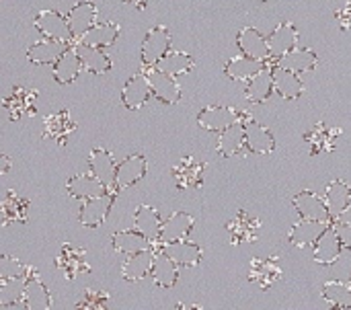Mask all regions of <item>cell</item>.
Wrapping results in <instances>:
<instances>
[{
  "instance_id": "603a6c76",
  "label": "cell",
  "mask_w": 351,
  "mask_h": 310,
  "mask_svg": "<svg viewBox=\"0 0 351 310\" xmlns=\"http://www.w3.org/2000/svg\"><path fill=\"white\" fill-rule=\"evenodd\" d=\"M72 43H64V41H56V39H49V37H43L41 41L33 43L29 49H27V58L31 64H37V66H43V64H56L60 60V56L70 47Z\"/></svg>"
},
{
  "instance_id": "d590c367",
  "label": "cell",
  "mask_w": 351,
  "mask_h": 310,
  "mask_svg": "<svg viewBox=\"0 0 351 310\" xmlns=\"http://www.w3.org/2000/svg\"><path fill=\"white\" fill-rule=\"evenodd\" d=\"M111 243H113V249L117 253H123V255H134V253L152 249V243L144 235H140L136 228H132V230H117L111 237Z\"/></svg>"
},
{
  "instance_id": "d6a6232c",
  "label": "cell",
  "mask_w": 351,
  "mask_h": 310,
  "mask_svg": "<svg viewBox=\"0 0 351 310\" xmlns=\"http://www.w3.org/2000/svg\"><path fill=\"white\" fill-rule=\"evenodd\" d=\"M267 62H261V60H255V58H249V56H237V58H230L224 66V72L226 76H230L232 80H239V82H249L257 72H261L265 68Z\"/></svg>"
},
{
  "instance_id": "d6986e66",
  "label": "cell",
  "mask_w": 351,
  "mask_h": 310,
  "mask_svg": "<svg viewBox=\"0 0 351 310\" xmlns=\"http://www.w3.org/2000/svg\"><path fill=\"white\" fill-rule=\"evenodd\" d=\"M237 45L239 49L249 56V58H255V60H261V62H271L269 60V45H267V39L255 29V27H245L239 31L237 35Z\"/></svg>"
},
{
  "instance_id": "f6af8a7d",
  "label": "cell",
  "mask_w": 351,
  "mask_h": 310,
  "mask_svg": "<svg viewBox=\"0 0 351 310\" xmlns=\"http://www.w3.org/2000/svg\"><path fill=\"white\" fill-rule=\"evenodd\" d=\"M29 270H31L29 265L21 263L14 257L4 255L0 259V280H6V278H27L29 276Z\"/></svg>"
},
{
  "instance_id": "5bb4252c",
  "label": "cell",
  "mask_w": 351,
  "mask_h": 310,
  "mask_svg": "<svg viewBox=\"0 0 351 310\" xmlns=\"http://www.w3.org/2000/svg\"><path fill=\"white\" fill-rule=\"evenodd\" d=\"M117 165L113 154L105 148H93L90 150V156H88V167H90V173L95 177H99L109 191H117L115 189V173H117ZM119 193V191H117Z\"/></svg>"
},
{
  "instance_id": "74e56055",
  "label": "cell",
  "mask_w": 351,
  "mask_h": 310,
  "mask_svg": "<svg viewBox=\"0 0 351 310\" xmlns=\"http://www.w3.org/2000/svg\"><path fill=\"white\" fill-rule=\"evenodd\" d=\"M31 202L14 191H8L2 200L0 212H2V224L8 226L10 222H25L27 220V212H29Z\"/></svg>"
},
{
  "instance_id": "9c48e42d",
  "label": "cell",
  "mask_w": 351,
  "mask_h": 310,
  "mask_svg": "<svg viewBox=\"0 0 351 310\" xmlns=\"http://www.w3.org/2000/svg\"><path fill=\"white\" fill-rule=\"evenodd\" d=\"M228 235H230V243L234 247L245 245V243H255L259 239L261 232V222L257 218H253L249 212L239 210V214L228 222Z\"/></svg>"
},
{
  "instance_id": "8fae6325",
  "label": "cell",
  "mask_w": 351,
  "mask_h": 310,
  "mask_svg": "<svg viewBox=\"0 0 351 310\" xmlns=\"http://www.w3.org/2000/svg\"><path fill=\"white\" fill-rule=\"evenodd\" d=\"M267 45H269V60L278 62L280 58L290 53L294 47H298V31H296V27L290 21L282 23L267 37Z\"/></svg>"
},
{
  "instance_id": "4fadbf2b",
  "label": "cell",
  "mask_w": 351,
  "mask_h": 310,
  "mask_svg": "<svg viewBox=\"0 0 351 310\" xmlns=\"http://www.w3.org/2000/svg\"><path fill=\"white\" fill-rule=\"evenodd\" d=\"M148 171V163L142 154H132L125 160H121L117 165V173H115V189L123 191L136 183H140L144 179Z\"/></svg>"
},
{
  "instance_id": "8992f818",
  "label": "cell",
  "mask_w": 351,
  "mask_h": 310,
  "mask_svg": "<svg viewBox=\"0 0 351 310\" xmlns=\"http://www.w3.org/2000/svg\"><path fill=\"white\" fill-rule=\"evenodd\" d=\"M294 210L300 214V218L319 220L325 224H335V218L329 210V204L325 198L317 195L315 191H300L294 198Z\"/></svg>"
},
{
  "instance_id": "277c9868",
  "label": "cell",
  "mask_w": 351,
  "mask_h": 310,
  "mask_svg": "<svg viewBox=\"0 0 351 310\" xmlns=\"http://www.w3.org/2000/svg\"><path fill=\"white\" fill-rule=\"evenodd\" d=\"M146 76L150 80L152 97H156L165 105H177L181 101V86L177 84V76L160 70L158 66H150L146 70Z\"/></svg>"
},
{
  "instance_id": "2e32d148",
  "label": "cell",
  "mask_w": 351,
  "mask_h": 310,
  "mask_svg": "<svg viewBox=\"0 0 351 310\" xmlns=\"http://www.w3.org/2000/svg\"><path fill=\"white\" fill-rule=\"evenodd\" d=\"M23 309H51V294H49L47 286L41 282V278H39V274H37L35 267H31L29 270V276H27V286H25V296H23Z\"/></svg>"
},
{
  "instance_id": "60d3db41",
  "label": "cell",
  "mask_w": 351,
  "mask_h": 310,
  "mask_svg": "<svg viewBox=\"0 0 351 310\" xmlns=\"http://www.w3.org/2000/svg\"><path fill=\"white\" fill-rule=\"evenodd\" d=\"M117 37H119V25L111 23V21H105V23H97L76 43H86V45H95V47H107V45H113Z\"/></svg>"
},
{
  "instance_id": "836d02e7",
  "label": "cell",
  "mask_w": 351,
  "mask_h": 310,
  "mask_svg": "<svg viewBox=\"0 0 351 310\" xmlns=\"http://www.w3.org/2000/svg\"><path fill=\"white\" fill-rule=\"evenodd\" d=\"M276 93V84H274V74H271V66H265L261 72H257L249 82H247V99L251 103H265L271 95Z\"/></svg>"
},
{
  "instance_id": "ba28073f",
  "label": "cell",
  "mask_w": 351,
  "mask_h": 310,
  "mask_svg": "<svg viewBox=\"0 0 351 310\" xmlns=\"http://www.w3.org/2000/svg\"><path fill=\"white\" fill-rule=\"evenodd\" d=\"M56 265H58V270L62 272V276H64L68 282H72V280H76L78 276L90 272V265H88V261H86V251H84V249H78V247H74V245H70V243H66V245L62 247V253H60V257L56 259Z\"/></svg>"
},
{
  "instance_id": "681fc988",
  "label": "cell",
  "mask_w": 351,
  "mask_h": 310,
  "mask_svg": "<svg viewBox=\"0 0 351 310\" xmlns=\"http://www.w3.org/2000/svg\"><path fill=\"white\" fill-rule=\"evenodd\" d=\"M125 2H128V4H132V6H134V8H138V10H144V8L148 6V2H150V0H125Z\"/></svg>"
},
{
  "instance_id": "4dcf8cb0",
  "label": "cell",
  "mask_w": 351,
  "mask_h": 310,
  "mask_svg": "<svg viewBox=\"0 0 351 310\" xmlns=\"http://www.w3.org/2000/svg\"><path fill=\"white\" fill-rule=\"evenodd\" d=\"M339 136H341V128H329L323 121H319L311 132H306L304 140L311 146V154H323L335 148V140Z\"/></svg>"
},
{
  "instance_id": "f907efd6",
  "label": "cell",
  "mask_w": 351,
  "mask_h": 310,
  "mask_svg": "<svg viewBox=\"0 0 351 310\" xmlns=\"http://www.w3.org/2000/svg\"><path fill=\"white\" fill-rule=\"evenodd\" d=\"M0 163H2L0 173H2V175H4V173H8V169H10V158H8L6 154H2V156H0Z\"/></svg>"
},
{
  "instance_id": "cb8c5ba5",
  "label": "cell",
  "mask_w": 351,
  "mask_h": 310,
  "mask_svg": "<svg viewBox=\"0 0 351 310\" xmlns=\"http://www.w3.org/2000/svg\"><path fill=\"white\" fill-rule=\"evenodd\" d=\"M271 74H274V84H276V93L288 101H294L302 95L304 84L300 80V74L280 66V64H271Z\"/></svg>"
},
{
  "instance_id": "6da1fadb",
  "label": "cell",
  "mask_w": 351,
  "mask_h": 310,
  "mask_svg": "<svg viewBox=\"0 0 351 310\" xmlns=\"http://www.w3.org/2000/svg\"><path fill=\"white\" fill-rule=\"evenodd\" d=\"M241 119L247 123L251 121V115H245V111H239L234 107H224V105H210L197 113V126L208 132H222Z\"/></svg>"
},
{
  "instance_id": "d4e9b609",
  "label": "cell",
  "mask_w": 351,
  "mask_h": 310,
  "mask_svg": "<svg viewBox=\"0 0 351 310\" xmlns=\"http://www.w3.org/2000/svg\"><path fill=\"white\" fill-rule=\"evenodd\" d=\"M193 216L187 212H173L165 222L160 230V243H175V241H185L191 230H193Z\"/></svg>"
},
{
  "instance_id": "9a60e30c",
  "label": "cell",
  "mask_w": 351,
  "mask_h": 310,
  "mask_svg": "<svg viewBox=\"0 0 351 310\" xmlns=\"http://www.w3.org/2000/svg\"><path fill=\"white\" fill-rule=\"evenodd\" d=\"M66 191H68V195L72 200L86 202V200H93L97 195L107 193L109 189H107V185L99 177L88 173V175H74V177H70L68 183H66Z\"/></svg>"
},
{
  "instance_id": "f5cc1de1",
  "label": "cell",
  "mask_w": 351,
  "mask_h": 310,
  "mask_svg": "<svg viewBox=\"0 0 351 310\" xmlns=\"http://www.w3.org/2000/svg\"><path fill=\"white\" fill-rule=\"evenodd\" d=\"M350 284H351V278H350Z\"/></svg>"
},
{
  "instance_id": "ac0fdd59",
  "label": "cell",
  "mask_w": 351,
  "mask_h": 310,
  "mask_svg": "<svg viewBox=\"0 0 351 310\" xmlns=\"http://www.w3.org/2000/svg\"><path fill=\"white\" fill-rule=\"evenodd\" d=\"M341 251H343V245H341V239L337 235V228L335 224H331L323 235L321 239L315 243V251H313V259L321 265H333L339 257H341Z\"/></svg>"
},
{
  "instance_id": "c3c4849f",
  "label": "cell",
  "mask_w": 351,
  "mask_h": 310,
  "mask_svg": "<svg viewBox=\"0 0 351 310\" xmlns=\"http://www.w3.org/2000/svg\"><path fill=\"white\" fill-rule=\"evenodd\" d=\"M337 21L343 31H351V0L346 2V6L341 10H337Z\"/></svg>"
},
{
  "instance_id": "7a4b0ae2",
  "label": "cell",
  "mask_w": 351,
  "mask_h": 310,
  "mask_svg": "<svg viewBox=\"0 0 351 310\" xmlns=\"http://www.w3.org/2000/svg\"><path fill=\"white\" fill-rule=\"evenodd\" d=\"M169 51H171V33L167 27L158 25V27L150 29L142 41V49H140L142 64L146 68L156 66Z\"/></svg>"
},
{
  "instance_id": "4316f807",
  "label": "cell",
  "mask_w": 351,
  "mask_h": 310,
  "mask_svg": "<svg viewBox=\"0 0 351 310\" xmlns=\"http://www.w3.org/2000/svg\"><path fill=\"white\" fill-rule=\"evenodd\" d=\"M76 123L70 117V111H58L43 119V140H53L60 146L68 142V136L74 132Z\"/></svg>"
},
{
  "instance_id": "3957f363",
  "label": "cell",
  "mask_w": 351,
  "mask_h": 310,
  "mask_svg": "<svg viewBox=\"0 0 351 310\" xmlns=\"http://www.w3.org/2000/svg\"><path fill=\"white\" fill-rule=\"evenodd\" d=\"M33 27L43 37H49V39H56V41H64V43L74 41L70 25H68V16H64L58 10H41V12H37V16L33 19Z\"/></svg>"
},
{
  "instance_id": "7bdbcfd3",
  "label": "cell",
  "mask_w": 351,
  "mask_h": 310,
  "mask_svg": "<svg viewBox=\"0 0 351 310\" xmlns=\"http://www.w3.org/2000/svg\"><path fill=\"white\" fill-rule=\"evenodd\" d=\"M156 66L160 70L173 74V76H183V74H187V72L193 70L195 60L189 53H185V51H169Z\"/></svg>"
},
{
  "instance_id": "bcb514c9",
  "label": "cell",
  "mask_w": 351,
  "mask_h": 310,
  "mask_svg": "<svg viewBox=\"0 0 351 310\" xmlns=\"http://www.w3.org/2000/svg\"><path fill=\"white\" fill-rule=\"evenodd\" d=\"M109 305V294L107 292H95V290H86L82 300L76 305V309L82 310H103Z\"/></svg>"
},
{
  "instance_id": "f35d334b",
  "label": "cell",
  "mask_w": 351,
  "mask_h": 310,
  "mask_svg": "<svg viewBox=\"0 0 351 310\" xmlns=\"http://www.w3.org/2000/svg\"><path fill=\"white\" fill-rule=\"evenodd\" d=\"M319 58L313 49H306V47H294L290 53H286L284 58H280L276 64L296 72V74H302V72H308V70H315Z\"/></svg>"
},
{
  "instance_id": "5b68a950",
  "label": "cell",
  "mask_w": 351,
  "mask_h": 310,
  "mask_svg": "<svg viewBox=\"0 0 351 310\" xmlns=\"http://www.w3.org/2000/svg\"><path fill=\"white\" fill-rule=\"evenodd\" d=\"M115 198H117V191H107L103 195H97L93 200L82 202L80 216H78L80 224L86 228H99L107 220V216L115 204Z\"/></svg>"
},
{
  "instance_id": "7c38bea8",
  "label": "cell",
  "mask_w": 351,
  "mask_h": 310,
  "mask_svg": "<svg viewBox=\"0 0 351 310\" xmlns=\"http://www.w3.org/2000/svg\"><path fill=\"white\" fill-rule=\"evenodd\" d=\"M152 97V88H150V80L144 74H134L132 78H128V82L121 88V103L125 105V109L130 111H138L144 107V103Z\"/></svg>"
},
{
  "instance_id": "30bf717a",
  "label": "cell",
  "mask_w": 351,
  "mask_h": 310,
  "mask_svg": "<svg viewBox=\"0 0 351 310\" xmlns=\"http://www.w3.org/2000/svg\"><path fill=\"white\" fill-rule=\"evenodd\" d=\"M154 265L150 272V278L154 280L156 286L160 288H173L179 280V263L162 249V245L158 243V247H154Z\"/></svg>"
},
{
  "instance_id": "b9f144b4",
  "label": "cell",
  "mask_w": 351,
  "mask_h": 310,
  "mask_svg": "<svg viewBox=\"0 0 351 310\" xmlns=\"http://www.w3.org/2000/svg\"><path fill=\"white\" fill-rule=\"evenodd\" d=\"M25 286H27V278L0 280V307H4V309L19 307V305L23 307Z\"/></svg>"
},
{
  "instance_id": "e575fe53",
  "label": "cell",
  "mask_w": 351,
  "mask_h": 310,
  "mask_svg": "<svg viewBox=\"0 0 351 310\" xmlns=\"http://www.w3.org/2000/svg\"><path fill=\"white\" fill-rule=\"evenodd\" d=\"M245 148V121H237L230 128L222 130L218 136V152L224 158H230L234 154H239Z\"/></svg>"
},
{
  "instance_id": "52a82bcc",
  "label": "cell",
  "mask_w": 351,
  "mask_h": 310,
  "mask_svg": "<svg viewBox=\"0 0 351 310\" xmlns=\"http://www.w3.org/2000/svg\"><path fill=\"white\" fill-rule=\"evenodd\" d=\"M66 16H68L70 31H72V39L76 43L80 37H84L99 23V8H97L95 2L82 0V2L74 4Z\"/></svg>"
},
{
  "instance_id": "44dd1931",
  "label": "cell",
  "mask_w": 351,
  "mask_h": 310,
  "mask_svg": "<svg viewBox=\"0 0 351 310\" xmlns=\"http://www.w3.org/2000/svg\"><path fill=\"white\" fill-rule=\"evenodd\" d=\"M35 99H37L35 88L14 86L12 93L4 99V109H6L10 119H19L23 115H33L35 113Z\"/></svg>"
},
{
  "instance_id": "ab89813d",
  "label": "cell",
  "mask_w": 351,
  "mask_h": 310,
  "mask_svg": "<svg viewBox=\"0 0 351 310\" xmlns=\"http://www.w3.org/2000/svg\"><path fill=\"white\" fill-rule=\"evenodd\" d=\"M325 200L329 204V210L333 214L335 220H339V216L343 214V210L351 204V187L341 181V179H335L327 185V193H325Z\"/></svg>"
},
{
  "instance_id": "7dc6e473",
  "label": "cell",
  "mask_w": 351,
  "mask_h": 310,
  "mask_svg": "<svg viewBox=\"0 0 351 310\" xmlns=\"http://www.w3.org/2000/svg\"><path fill=\"white\" fill-rule=\"evenodd\" d=\"M335 228H337V235H339V239H341L343 249L351 251V224L337 220V222H335Z\"/></svg>"
},
{
  "instance_id": "ffe728a7",
  "label": "cell",
  "mask_w": 351,
  "mask_h": 310,
  "mask_svg": "<svg viewBox=\"0 0 351 310\" xmlns=\"http://www.w3.org/2000/svg\"><path fill=\"white\" fill-rule=\"evenodd\" d=\"M154 247L134 253V255H125V261L121 263V276L128 282H140L144 278L150 276L152 265H154Z\"/></svg>"
},
{
  "instance_id": "ee69618b",
  "label": "cell",
  "mask_w": 351,
  "mask_h": 310,
  "mask_svg": "<svg viewBox=\"0 0 351 310\" xmlns=\"http://www.w3.org/2000/svg\"><path fill=\"white\" fill-rule=\"evenodd\" d=\"M323 298L329 302V307L335 309H351V284H343L337 280H331L323 286Z\"/></svg>"
},
{
  "instance_id": "7402d4cb",
  "label": "cell",
  "mask_w": 351,
  "mask_h": 310,
  "mask_svg": "<svg viewBox=\"0 0 351 310\" xmlns=\"http://www.w3.org/2000/svg\"><path fill=\"white\" fill-rule=\"evenodd\" d=\"M245 148L253 154H269L276 150V138L267 128L251 119L245 123Z\"/></svg>"
},
{
  "instance_id": "f1b7e54d",
  "label": "cell",
  "mask_w": 351,
  "mask_h": 310,
  "mask_svg": "<svg viewBox=\"0 0 351 310\" xmlns=\"http://www.w3.org/2000/svg\"><path fill=\"white\" fill-rule=\"evenodd\" d=\"M249 280L257 286H261L263 290L271 288L274 284H278L282 280V267L278 263L276 257L269 259H259L255 257L249 270Z\"/></svg>"
},
{
  "instance_id": "e0dca14e",
  "label": "cell",
  "mask_w": 351,
  "mask_h": 310,
  "mask_svg": "<svg viewBox=\"0 0 351 310\" xmlns=\"http://www.w3.org/2000/svg\"><path fill=\"white\" fill-rule=\"evenodd\" d=\"M173 179H175V185L179 189H195V187H202V183H204V163L197 160V158H193V156L181 158L173 167Z\"/></svg>"
},
{
  "instance_id": "f546056e",
  "label": "cell",
  "mask_w": 351,
  "mask_h": 310,
  "mask_svg": "<svg viewBox=\"0 0 351 310\" xmlns=\"http://www.w3.org/2000/svg\"><path fill=\"white\" fill-rule=\"evenodd\" d=\"M80 70H82V62H80V56L76 51V45L72 43L60 56V60L53 64V78L60 84H70V82H74L78 78Z\"/></svg>"
},
{
  "instance_id": "484cf974",
  "label": "cell",
  "mask_w": 351,
  "mask_h": 310,
  "mask_svg": "<svg viewBox=\"0 0 351 310\" xmlns=\"http://www.w3.org/2000/svg\"><path fill=\"white\" fill-rule=\"evenodd\" d=\"M331 224L319 222V220H308V218H300V222H296L288 235L290 245L294 247H315V243L321 239V235L329 228Z\"/></svg>"
},
{
  "instance_id": "816d5d0a",
  "label": "cell",
  "mask_w": 351,
  "mask_h": 310,
  "mask_svg": "<svg viewBox=\"0 0 351 310\" xmlns=\"http://www.w3.org/2000/svg\"><path fill=\"white\" fill-rule=\"evenodd\" d=\"M339 220H341V222H348V224H351V204L348 206V208H346V210H343V214L339 216Z\"/></svg>"
},
{
  "instance_id": "8d00e7d4",
  "label": "cell",
  "mask_w": 351,
  "mask_h": 310,
  "mask_svg": "<svg viewBox=\"0 0 351 310\" xmlns=\"http://www.w3.org/2000/svg\"><path fill=\"white\" fill-rule=\"evenodd\" d=\"M162 245V243H160ZM162 249L181 265V267H195L202 261V247L195 243L185 241H175V243H165Z\"/></svg>"
},
{
  "instance_id": "1f68e13d",
  "label": "cell",
  "mask_w": 351,
  "mask_h": 310,
  "mask_svg": "<svg viewBox=\"0 0 351 310\" xmlns=\"http://www.w3.org/2000/svg\"><path fill=\"white\" fill-rule=\"evenodd\" d=\"M76 45V51L80 56V62H82V68L90 74H107L111 70V60L109 56L101 49V47H95V45H86V43H74Z\"/></svg>"
},
{
  "instance_id": "83f0119b",
  "label": "cell",
  "mask_w": 351,
  "mask_h": 310,
  "mask_svg": "<svg viewBox=\"0 0 351 310\" xmlns=\"http://www.w3.org/2000/svg\"><path fill=\"white\" fill-rule=\"evenodd\" d=\"M162 218L160 214L150 206H140L134 214V228L144 235L152 245L160 243V230H162Z\"/></svg>"
}]
</instances>
